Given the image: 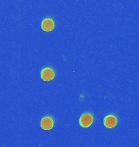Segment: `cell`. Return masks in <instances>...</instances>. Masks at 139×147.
<instances>
[{"label":"cell","mask_w":139,"mask_h":147,"mask_svg":"<svg viewBox=\"0 0 139 147\" xmlns=\"http://www.w3.org/2000/svg\"><path fill=\"white\" fill-rule=\"evenodd\" d=\"M104 126L108 128H112L116 125L117 123V119L113 115H108L104 119Z\"/></svg>","instance_id":"obj_3"},{"label":"cell","mask_w":139,"mask_h":147,"mask_svg":"<svg viewBox=\"0 0 139 147\" xmlns=\"http://www.w3.org/2000/svg\"><path fill=\"white\" fill-rule=\"evenodd\" d=\"M93 123V117L90 114H85L83 115L80 119H79V123L82 127H90Z\"/></svg>","instance_id":"obj_1"},{"label":"cell","mask_w":139,"mask_h":147,"mask_svg":"<svg viewBox=\"0 0 139 147\" xmlns=\"http://www.w3.org/2000/svg\"><path fill=\"white\" fill-rule=\"evenodd\" d=\"M55 73L51 68H45L41 70V78L44 81H51L54 79Z\"/></svg>","instance_id":"obj_2"},{"label":"cell","mask_w":139,"mask_h":147,"mask_svg":"<svg viewBox=\"0 0 139 147\" xmlns=\"http://www.w3.org/2000/svg\"><path fill=\"white\" fill-rule=\"evenodd\" d=\"M55 24L54 21H52L51 19H45L42 21L41 23V29L46 32L51 31L52 30L54 29Z\"/></svg>","instance_id":"obj_5"},{"label":"cell","mask_w":139,"mask_h":147,"mask_svg":"<svg viewBox=\"0 0 139 147\" xmlns=\"http://www.w3.org/2000/svg\"><path fill=\"white\" fill-rule=\"evenodd\" d=\"M54 125V122L51 118L45 117L41 121V127L43 130H51Z\"/></svg>","instance_id":"obj_4"}]
</instances>
